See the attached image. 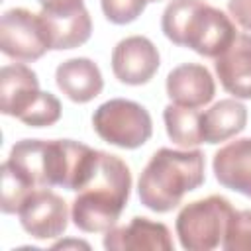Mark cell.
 Here are the masks:
<instances>
[{
    "instance_id": "6da1fadb",
    "label": "cell",
    "mask_w": 251,
    "mask_h": 251,
    "mask_svg": "<svg viewBox=\"0 0 251 251\" xmlns=\"http://www.w3.org/2000/svg\"><path fill=\"white\" fill-rule=\"evenodd\" d=\"M131 192L129 167L112 153L100 151L98 165L78 196L73 200V224L86 233H106L114 227Z\"/></svg>"
},
{
    "instance_id": "7a4b0ae2",
    "label": "cell",
    "mask_w": 251,
    "mask_h": 251,
    "mask_svg": "<svg viewBox=\"0 0 251 251\" xmlns=\"http://www.w3.org/2000/svg\"><path fill=\"white\" fill-rule=\"evenodd\" d=\"M206 161L200 149H169L153 153L139 175L137 194L145 208L157 214L175 210L186 192L196 190L206 175Z\"/></svg>"
},
{
    "instance_id": "3957f363",
    "label": "cell",
    "mask_w": 251,
    "mask_h": 251,
    "mask_svg": "<svg viewBox=\"0 0 251 251\" xmlns=\"http://www.w3.org/2000/svg\"><path fill=\"white\" fill-rule=\"evenodd\" d=\"M161 29L175 45L212 59L224 53L237 37L229 16L204 0H171L161 16Z\"/></svg>"
},
{
    "instance_id": "277c9868",
    "label": "cell",
    "mask_w": 251,
    "mask_h": 251,
    "mask_svg": "<svg viewBox=\"0 0 251 251\" xmlns=\"http://www.w3.org/2000/svg\"><path fill=\"white\" fill-rule=\"evenodd\" d=\"M233 206L227 198L212 194L200 200H192L182 206L176 216V235L188 251H210L222 245Z\"/></svg>"
},
{
    "instance_id": "5b68a950",
    "label": "cell",
    "mask_w": 251,
    "mask_h": 251,
    "mask_svg": "<svg viewBox=\"0 0 251 251\" xmlns=\"http://www.w3.org/2000/svg\"><path fill=\"white\" fill-rule=\"evenodd\" d=\"M92 126L102 141L122 149H137L153 133L149 112L126 98H112L100 104L92 114Z\"/></svg>"
},
{
    "instance_id": "8992f818",
    "label": "cell",
    "mask_w": 251,
    "mask_h": 251,
    "mask_svg": "<svg viewBox=\"0 0 251 251\" xmlns=\"http://www.w3.org/2000/svg\"><path fill=\"white\" fill-rule=\"evenodd\" d=\"M0 49L14 61H37L51 47L39 14L25 8L6 10L0 18Z\"/></svg>"
},
{
    "instance_id": "52a82bcc",
    "label": "cell",
    "mask_w": 251,
    "mask_h": 251,
    "mask_svg": "<svg viewBox=\"0 0 251 251\" xmlns=\"http://www.w3.org/2000/svg\"><path fill=\"white\" fill-rule=\"evenodd\" d=\"M20 224L33 239L59 237L69 226L67 202L49 188H35L22 204Z\"/></svg>"
},
{
    "instance_id": "ba28073f",
    "label": "cell",
    "mask_w": 251,
    "mask_h": 251,
    "mask_svg": "<svg viewBox=\"0 0 251 251\" xmlns=\"http://www.w3.org/2000/svg\"><path fill=\"white\" fill-rule=\"evenodd\" d=\"M159 69V51L151 39L143 35H129L122 39L112 51L114 76L131 86L145 84Z\"/></svg>"
},
{
    "instance_id": "9c48e42d",
    "label": "cell",
    "mask_w": 251,
    "mask_h": 251,
    "mask_svg": "<svg viewBox=\"0 0 251 251\" xmlns=\"http://www.w3.org/2000/svg\"><path fill=\"white\" fill-rule=\"evenodd\" d=\"M108 251H173L171 231L161 222L135 216L127 226H114L104 235Z\"/></svg>"
},
{
    "instance_id": "30bf717a",
    "label": "cell",
    "mask_w": 251,
    "mask_h": 251,
    "mask_svg": "<svg viewBox=\"0 0 251 251\" xmlns=\"http://www.w3.org/2000/svg\"><path fill=\"white\" fill-rule=\"evenodd\" d=\"M216 75L233 98H251V35L237 33L233 43L216 57Z\"/></svg>"
},
{
    "instance_id": "8fae6325",
    "label": "cell",
    "mask_w": 251,
    "mask_h": 251,
    "mask_svg": "<svg viewBox=\"0 0 251 251\" xmlns=\"http://www.w3.org/2000/svg\"><path fill=\"white\" fill-rule=\"evenodd\" d=\"M167 94L175 104L200 108L216 94V82L210 71L198 63H182L167 76Z\"/></svg>"
},
{
    "instance_id": "7c38bea8",
    "label": "cell",
    "mask_w": 251,
    "mask_h": 251,
    "mask_svg": "<svg viewBox=\"0 0 251 251\" xmlns=\"http://www.w3.org/2000/svg\"><path fill=\"white\" fill-rule=\"evenodd\" d=\"M212 169L224 188L251 198V137H241L220 147Z\"/></svg>"
},
{
    "instance_id": "4fadbf2b",
    "label": "cell",
    "mask_w": 251,
    "mask_h": 251,
    "mask_svg": "<svg viewBox=\"0 0 251 251\" xmlns=\"http://www.w3.org/2000/svg\"><path fill=\"white\" fill-rule=\"evenodd\" d=\"M55 82L59 90L76 104L94 100L104 88V78L98 65L86 57L63 61L55 71Z\"/></svg>"
},
{
    "instance_id": "5bb4252c",
    "label": "cell",
    "mask_w": 251,
    "mask_h": 251,
    "mask_svg": "<svg viewBox=\"0 0 251 251\" xmlns=\"http://www.w3.org/2000/svg\"><path fill=\"white\" fill-rule=\"evenodd\" d=\"M39 78L37 75L22 65H6L0 71V110L6 116L22 118V114L37 100L39 96Z\"/></svg>"
},
{
    "instance_id": "9a60e30c",
    "label": "cell",
    "mask_w": 251,
    "mask_h": 251,
    "mask_svg": "<svg viewBox=\"0 0 251 251\" xmlns=\"http://www.w3.org/2000/svg\"><path fill=\"white\" fill-rule=\"evenodd\" d=\"M39 16L47 31L49 47L55 51L75 49L90 39L92 20L84 6L73 12H61V14H51L41 10Z\"/></svg>"
},
{
    "instance_id": "2e32d148",
    "label": "cell",
    "mask_w": 251,
    "mask_h": 251,
    "mask_svg": "<svg viewBox=\"0 0 251 251\" xmlns=\"http://www.w3.org/2000/svg\"><path fill=\"white\" fill-rule=\"evenodd\" d=\"M247 108L237 98H226L216 102L212 108L200 114V135L202 143H222L245 129Z\"/></svg>"
},
{
    "instance_id": "e0dca14e",
    "label": "cell",
    "mask_w": 251,
    "mask_h": 251,
    "mask_svg": "<svg viewBox=\"0 0 251 251\" xmlns=\"http://www.w3.org/2000/svg\"><path fill=\"white\" fill-rule=\"evenodd\" d=\"M6 161L35 188H49V141L22 139L12 145Z\"/></svg>"
},
{
    "instance_id": "ac0fdd59",
    "label": "cell",
    "mask_w": 251,
    "mask_h": 251,
    "mask_svg": "<svg viewBox=\"0 0 251 251\" xmlns=\"http://www.w3.org/2000/svg\"><path fill=\"white\" fill-rule=\"evenodd\" d=\"M200 114L196 108L180 106V104H169L163 110V120L167 127V135L171 137L173 143L178 147L190 149L202 143L200 135Z\"/></svg>"
},
{
    "instance_id": "d6986e66",
    "label": "cell",
    "mask_w": 251,
    "mask_h": 251,
    "mask_svg": "<svg viewBox=\"0 0 251 251\" xmlns=\"http://www.w3.org/2000/svg\"><path fill=\"white\" fill-rule=\"evenodd\" d=\"M2 200H0V210L4 214H18L25 198L35 190V186L22 176L8 161L2 163Z\"/></svg>"
},
{
    "instance_id": "ffe728a7",
    "label": "cell",
    "mask_w": 251,
    "mask_h": 251,
    "mask_svg": "<svg viewBox=\"0 0 251 251\" xmlns=\"http://www.w3.org/2000/svg\"><path fill=\"white\" fill-rule=\"evenodd\" d=\"M61 102L51 92H39L37 100L22 114L20 122L29 127H49L61 118Z\"/></svg>"
},
{
    "instance_id": "44dd1931",
    "label": "cell",
    "mask_w": 251,
    "mask_h": 251,
    "mask_svg": "<svg viewBox=\"0 0 251 251\" xmlns=\"http://www.w3.org/2000/svg\"><path fill=\"white\" fill-rule=\"evenodd\" d=\"M222 247L226 251H251V210H235L227 222Z\"/></svg>"
},
{
    "instance_id": "7402d4cb",
    "label": "cell",
    "mask_w": 251,
    "mask_h": 251,
    "mask_svg": "<svg viewBox=\"0 0 251 251\" xmlns=\"http://www.w3.org/2000/svg\"><path fill=\"white\" fill-rule=\"evenodd\" d=\"M102 12L108 22L116 25L129 24L141 16L147 2L145 0H100Z\"/></svg>"
},
{
    "instance_id": "603a6c76",
    "label": "cell",
    "mask_w": 251,
    "mask_h": 251,
    "mask_svg": "<svg viewBox=\"0 0 251 251\" xmlns=\"http://www.w3.org/2000/svg\"><path fill=\"white\" fill-rule=\"evenodd\" d=\"M229 16L247 31H251V0H229Z\"/></svg>"
},
{
    "instance_id": "cb8c5ba5",
    "label": "cell",
    "mask_w": 251,
    "mask_h": 251,
    "mask_svg": "<svg viewBox=\"0 0 251 251\" xmlns=\"http://www.w3.org/2000/svg\"><path fill=\"white\" fill-rule=\"evenodd\" d=\"M41 10L51 12V14H61V12H73L84 6L82 0H37Z\"/></svg>"
},
{
    "instance_id": "d4e9b609",
    "label": "cell",
    "mask_w": 251,
    "mask_h": 251,
    "mask_svg": "<svg viewBox=\"0 0 251 251\" xmlns=\"http://www.w3.org/2000/svg\"><path fill=\"white\" fill-rule=\"evenodd\" d=\"M69 245H78V247L90 249V245L84 241H59V243H53V249H61V247H69Z\"/></svg>"
},
{
    "instance_id": "484cf974",
    "label": "cell",
    "mask_w": 251,
    "mask_h": 251,
    "mask_svg": "<svg viewBox=\"0 0 251 251\" xmlns=\"http://www.w3.org/2000/svg\"><path fill=\"white\" fill-rule=\"evenodd\" d=\"M145 2H147V4H149V2H161V0H145Z\"/></svg>"
}]
</instances>
